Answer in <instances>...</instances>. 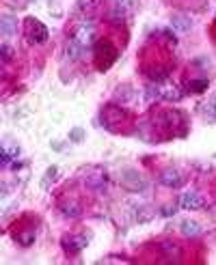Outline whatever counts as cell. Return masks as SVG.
<instances>
[{
    "label": "cell",
    "mask_w": 216,
    "mask_h": 265,
    "mask_svg": "<svg viewBox=\"0 0 216 265\" xmlns=\"http://www.w3.org/2000/svg\"><path fill=\"white\" fill-rule=\"evenodd\" d=\"M121 186L130 192H143L147 188V181L143 179V175H138L136 170H123L121 172Z\"/></svg>",
    "instance_id": "obj_3"
},
{
    "label": "cell",
    "mask_w": 216,
    "mask_h": 265,
    "mask_svg": "<svg viewBox=\"0 0 216 265\" xmlns=\"http://www.w3.org/2000/svg\"><path fill=\"white\" fill-rule=\"evenodd\" d=\"M162 99L166 101H180L182 99V91L177 86H164L162 89Z\"/></svg>",
    "instance_id": "obj_18"
},
{
    "label": "cell",
    "mask_w": 216,
    "mask_h": 265,
    "mask_svg": "<svg viewBox=\"0 0 216 265\" xmlns=\"http://www.w3.org/2000/svg\"><path fill=\"white\" fill-rule=\"evenodd\" d=\"M0 52H2V61L9 63L11 58H13V50H11L9 43H2V48H0Z\"/></svg>",
    "instance_id": "obj_25"
},
{
    "label": "cell",
    "mask_w": 216,
    "mask_h": 265,
    "mask_svg": "<svg viewBox=\"0 0 216 265\" xmlns=\"http://www.w3.org/2000/svg\"><path fill=\"white\" fill-rule=\"evenodd\" d=\"M0 30H2L4 37H11L18 32V20L13 18V15H2L0 18Z\"/></svg>",
    "instance_id": "obj_15"
},
{
    "label": "cell",
    "mask_w": 216,
    "mask_h": 265,
    "mask_svg": "<svg viewBox=\"0 0 216 265\" xmlns=\"http://www.w3.org/2000/svg\"><path fill=\"white\" fill-rule=\"evenodd\" d=\"M158 181H160V186L171 188V190H177V188H182L184 183H186L184 175H182V172L177 170V169H164V170L160 172Z\"/></svg>",
    "instance_id": "obj_4"
},
{
    "label": "cell",
    "mask_w": 216,
    "mask_h": 265,
    "mask_svg": "<svg viewBox=\"0 0 216 265\" xmlns=\"http://www.w3.org/2000/svg\"><path fill=\"white\" fill-rule=\"evenodd\" d=\"M80 136H82V132H80V129H76V132L72 134V138H74V140H80Z\"/></svg>",
    "instance_id": "obj_26"
},
{
    "label": "cell",
    "mask_w": 216,
    "mask_h": 265,
    "mask_svg": "<svg viewBox=\"0 0 216 265\" xmlns=\"http://www.w3.org/2000/svg\"><path fill=\"white\" fill-rule=\"evenodd\" d=\"M180 231L184 237H199L203 233V226L197 222V220H184L180 224Z\"/></svg>",
    "instance_id": "obj_13"
},
{
    "label": "cell",
    "mask_w": 216,
    "mask_h": 265,
    "mask_svg": "<svg viewBox=\"0 0 216 265\" xmlns=\"http://www.w3.org/2000/svg\"><path fill=\"white\" fill-rule=\"evenodd\" d=\"M160 250L162 252H164V255L166 257H169V259H173V257H180V246H177V244H171V241H166V244H162L160 246Z\"/></svg>",
    "instance_id": "obj_21"
},
{
    "label": "cell",
    "mask_w": 216,
    "mask_h": 265,
    "mask_svg": "<svg viewBox=\"0 0 216 265\" xmlns=\"http://www.w3.org/2000/svg\"><path fill=\"white\" fill-rule=\"evenodd\" d=\"M18 241L22 246H30L35 241V231H24L22 235H18Z\"/></svg>",
    "instance_id": "obj_24"
},
{
    "label": "cell",
    "mask_w": 216,
    "mask_h": 265,
    "mask_svg": "<svg viewBox=\"0 0 216 265\" xmlns=\"http://www.w3.org/2000/svg\"><path fill=\"white\" fill-rule=\"evenodd\" d=\"M102 0H78L76 2V13L80 15H93L97 9H100Z\"/></svg>",
    "instance_id": "obj_14"
},
{
    "label": "cell",
    "mask_w": 216,
    "mask_h": 265,
    "mask_svg": "<svg viewBox=\"0 0 216 265\" xmlns=\"http://www.w3.org/2000/svg\"><path fill=\"white\" fill-rule=\"evenodd\" d=\"M82 52H84V48L80 46L74 37L67 39V43H65V58H67V61H78V58L82 56Z\"/></svg>",
    "instance_id": "obj_12"
},
{
    "label": "cell",
    "mask_w": 216,
    "mask_h": 265,
    "mask_svg": "<svg viewBox=\"0 0 216 265\" xmlns=\"http://www.w3.org/2000/svg\"><path fill=\"white\" fill-rule=\"evenodd\" d=\"M171 26L177 32H188L192 28V20L184 13H175V15H171Z\"/></svg>",
    "instance_id": "obj_11"
},
{
    "label": "cell",
    "mask_w": 216,
    "mask_h": 265,
    "mask_svg": "<svg viewBox=\"0 0 216 265\" xmlns=\"http://www.w3.org/2000/svg\"><path fill=\"white\" fill-rule=\"evenodd\" d=\"M134 9V0H112L110 2V20L112 22H121L126 20Z\"/></svg>",
    "instance_id": "obj_5"
},
{
    "label": "cell",
    "mask_w": 216,
    "mask_h": 265,
    "mask_svg": "<svg viewBox=\"0 0 216 265\" xmlns=\"http://www.w3.org/2000/svg\"><path fill=\"white\" fill-rule=\"evenodd\" d=\"M74 39L78 41L84 50L86 48H91V46H95V26H93V22H82V24L76 26Z\"/></svg>",
    "instance_id": "obj_2"
},
{
    "label": "cell",
    "mask_w": 216,
    "mask_h": 265,
    "mask_svg": "<svg viewBox=\"0 0 216 265\" xmlns=\"http://www.w3.org/2000/svg\"><path fill=\"white\" fill-rule=\"evenodd\" d=\"M93 52H95V61H97V67L100 69H108L117 58V50L108 39H100L95 41L93 46Z\"/></svg>",
    "instance_id": "obj_1"
},
{
    "label": "cell",
    "mask_w": 216,
    "mask_h": 265,
    "mask_svg": "<svg viewBox=\"0 0 216 265\" xmlns=\"http://www.w3.org/2000/svg\"><path fill=\"white\" fill-rule=\"evenodd\" d=\"M121 119H123V110H121V108L108 106V108H104V112H102V121H104L106 127H115L117 121H121Z\"/></svg>",
    "instance_id": "obj_10"
},
{
    "label": "cell",
    "mask_w": 216,
    "mask_h": 265,
    "mask_svg": "<svg viewBox=\"0 0 216 265\" xmlns=\"http://www.w3.org/2000/svg\"><path fill=\"white\" fill-rule=\"evenodd\" d=\"M147 75H149V80L151 82H164L166 78H169V72L166 69H151V72H147Z\"/></svg>",
    "instance_id": "obj_20"
},
{
    "label": "cell",
    "mask_w": 216,
    "mask_h": 265,
    "mask_svg": "<svg viewBox=\"0 0 216 265\" xmlns=\"http://www.w3.org/2000/svg\"><path fill=\"white\" fill-rule=\"evenodd\" d=\"M134 99H136V91H134V86H130V84L117 86V91H115V101L117 104L126 106V104H132Z\"/></svg>",
    "instance_id": "obj_8"
},
{
    "label": "cell",
    "mask_w": 216,
    "mask_h": 265,
    "mask_svg": "<svg viewBox=\"0 0 216 265\" xmlns=\"http://www.w3.org/2000/svg\"><path fill=\"white\" fill-rule=\"evenodd\" d=\"M61 214L67 216V218H78L80 214H82V209H80V205L74 201V198H65L61 203Z\"/></svg>",
    "instance_id": "obj_16"
},
{
    "label": "cell",
    "mask_w": 216,
    "mask_h": 265,
    "mask_svg": "<svg viewBox=\"0 0 216 265\" xmlns=\"http://www.w3.org/2000/svg\"><path fill=\"white\" fill-rule=\"evenodd\" d=\"M86 244H89L86 235H69L63 240V248H65V252H69V255L80 252L82 248H86Z\"/></svg>",
    "instance_id": "obj_7"
},
{
    "label": "cell",
    "mask_w": 216,
    "mask_h": 265,
    "mask_svg": "<svg viewBox=\"0 0 216 265\" xmlns=\"http://www.w3.org/2000/svg\"><path fill=\"white\" fill-rule=\"evenodd\" d=\"M205 117L210 119V121H216V93L208 99V104H205Z\"/></svg>",
    "instance_id": "obj_22"
},
{
    "label": "cell",
    "mask_w": 216,
    "mask_h": 265,
    "mask_svg": "<svg viewBox=\"0 0 216 265\" xmlns=\"http://www.w3.org/2000/svg\"><path fill=\"white\" fill-rule=\"evenodd\" d=\"M164 121L169 127H177L182 125V115L177 110H171V112H164Z\"/></svg>",
    "instance_id": "obj_19"
},
{
    "label": "cell",
    "mask_w": 216,
    "mask_h": 265,
    "mask_svg": "<svg viewBox=\"0 0 216 265\" xmlns=\"http://www.w3.org/2000/svg\"><path fill=\"white\" fill-rule=\"evenodd\" d=\"M208 89V80H192V82H188V91H192V93H203V91Z\"/></svg>",
    "instance_id": "obj_23"
},
{
    "label": "cell",
    "mask_w": 216,
    "mask_h": 265,
    "mask_svg": "<svg viewBox=\"0 0 216 265\" xmlns=\"http://www.w3.org/2000/svg\"><path fill=\"white\" fill-rule=\"evenodd\" d=\"M30 28H28V35H30V41L32 43H46L48 41V28L37 20H30L28 22Z\"/></svg>",
    "instance_id": "obj_9"
},
{
    "label": "cell",
    "mask_w": 216,
    "mask_h": 265,
    "mask_svg": "<svg viewBox=\"0 0 216 265\" xmlns=\"http://www.w3.org/2000/svg\"><path fill=\"white\" fill-rule=\"evenodd\" d=\"M84 186L91 188V190H97L102 192L106 188V177L104 175H97V177H89V179H84Z\"/></svg>",
    "instance_id": "obj_17"
},
{
    "label": "cell",
    "mask_w": 216,
    "mask_h": 265,
    "mask_svg": "<svg viewBox=\"0 0 216 265\" xmlns=\"http://www.w3.org/2000/svg\"><path fill=\"white\" fill-rule=\"evenodd\" d=\"M180 205H182V209H186V212H197V209H201L203 205H205V198H203L199 192L190 190V192L182 194Z\"/></svg>",
    "instance_id": "obj_6"
}]
</instances>
